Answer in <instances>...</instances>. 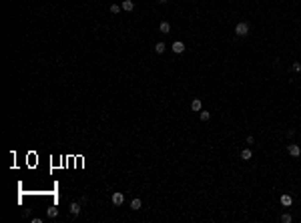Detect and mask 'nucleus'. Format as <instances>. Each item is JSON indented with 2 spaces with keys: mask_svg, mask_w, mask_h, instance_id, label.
<instances>
[{
  "mask_svg": "<svg viewBox=\"0 0 301 223\" xmlns=\"http://www.w3.org/2000/svg\"><path fill=\"white\" fill-rule=\"evenodd\" d=\"M287 151H289V155H291V157H299L301 155V147L299 145H289V147H287Z\"/></svg>",
  "mask_w": 301,
  "mask_h": 223,
  "instance_id": "2",
  "label": "nucleus"
},
{
  "mask_svg": "<svg viewBox=\"0 0 301 223\" xmlns=\"http://www.w3.org/2000/svg\"><path fill=\"white\" fill-rule=\"evenodd\" d=\"M235 34H237V36H247L249 34V22H237Z\"/></svg>",
  "mask_w": 301,
  "mask_h": 223,
  "instance_id": "1",
  "label": "nucleus"
},
{
  "mask_svg": "<svg viewBox=\"0 0 301 223\" xmlns=\"http://www.w3.org/2000/svg\"><path fill=\"white\" fill-rule=\"evenodd\" d=\"M279 201H281V205L283 207H291V203H293V199H291V195H281V199H279Z\"/></svg>",
  "mask_w": 301,
  "mask_h": 223,
  "instance_id": "4",
  "label": "nucleus"
},
{
  "mask_svg": "<svg viewBox=\"0 0 301 223\" xmlns=\"http://www.w3.org/2000/svg\"><path fill=\"white\" fill-rule=\"evenodd\" d=\"M293 70H295V73H299V70H301V63H293Z\"/></svg>",
  "mask_w": 301,
  "mask_h": 223,
  "instance_id": "17",
  "label": "nucleus"
},
{
  "mask_svg": "<svg viewBox=\"0 0 301 223\" xmlns=\"http://www.w3.org/2000/svg\"><path fill=\"white\" fill-rule=\"evenodd\" d=\"M183 50H185V44L183 42H173V52L175 54H181Z\"/></svg>",
  "mask_w": 301,
  "mask_h": 223,
  "instance_id": "6",
  "label": "nucleus"
},
{
  "mask_svg": "<svg viewBox=\"0 0 301 223\" xmlns=\"http://www.w3.org/2000/svg\"><path fill=\"white\" fill-rule=\"evenodd\" d=\"M120 6H123L124 12H133V10H134V2H133V0H124Z\"/></svg>",
  "mask_w": 301,
  "mask_h": 223,
  "instance_id": "5",
  "label": "nucleus"
},
{
  "mask_svg": "<svg viewBox=\"0 0 301 223\" xmlns=\"http://www.w3.org/2000/svg\"><path fill=\"white\" fill-rule=\"evenodd\" d=\"M199 119H201L203 123L209 121V119H211V113H209V111H203V109H201V111H199Z\"/></svg>",
  "mask_w": 301,
  "mask_h": 223,
  "instance_id": "10",
  "label": "nucleus"
},
{
  "mask_svg": "<svg viewBox=\"0 0 301 223\" xmlns=\"http://www.w3.org/2000/svg\"><path fill=\"white\" fill-rule=\"evenodd\" d=\"M120 10H123V6H119V4H110V12H113V14H119Z\"/></svg>",
  "mask_w": 301,
  "mask_h": 223,
  "instance_id": "15",
  "label": "nucleus"
},
{
  "mask_svg": "<svg viewBox=\"0 0 301 223\" xmlns=\"http://www.w3.org/2000/svg\"><path fill=\"white\" fill-rule=\"evenodd\" d=\"M159 30H161L163 34H169V32H171V24H169V22H161V26H159Z\"/></svg>",
  "mask_w": 301,
  "mask_h": 223,
  "instance_id": "11",
  "label": "nucleus"
},
{
  "mask_svg": "<svg viewBox=\"0 0 301 223\" xmlns=\"http://www.w3.org/2000/svg\"><path fill=\"white\" fill-rule=\"evenodd\" d=\"M159 2H161V4H165V2H169V0H159Z\"/></svg>",
  "mask_w": 301,
  "mask_h": 223,
  "instance_id": "18",
  "label": "nucleus"
},
{
  "mask_svg": "<svg viewBox=\"0 0 301 223\" xmlns=\"http://www.w3.org/2000/svg\"><path fill=\"white\" fill-rule=\"evenodd\" d=\"M46 215H48V217H50V219H54V217H56V215H58V209H56V207H48Z\"/></svg>",
  "mask_w": 301,
  "mask_h": 223,
  "instance_id": "13",
  "label": "nucleus"
},
{
  "mask_svg": "<svg viewBox=\"0 0 301 223\" xmlns=\"http://www.w3.org/2000/svg\"><path fill=\"white\" fill-rule=\"evenodd\" d=\"M165 49H167V46H165V42H157V44H155V50H157V54H163V52H165Z\"/></svg>",
  "mask_w": 301,
  "mask_h": 223,
  "instance_id": "14",
  "label": "nucleus"
},
{
  "mask_svg": "<svg viewBox=\"0 0 301 223\" xmlns=\"http://www.w3.org/2000/svg\"><path fill=\"white\" fill-rule=\"evenodd\" d=\"M191 109H193V111H197V113H199L201 109H203V105H201V101H199V99H193V101H191Z\"/></svg>",
  "mask_w": 301,
  "mask_h": 223,
  "instance_id": "8",
  "label": "nucleus"
},
{
  "mask_svg": "<svg viewBox=\"0 0 301 223\" xmlns=\"http://www.w3.org/2000/svg\"><path fill=\"white\" fill-rule=\"evenodd\" d=\"M70 213L72 215H78V213H81V205H78L77 201H72V203H70Z\"/></svg>",
  "mask_w": 301,
  "mask_h": 223,
  "instance_id": "9",
  "label": "nucleus"
},
{
  "mask_svg": "<svg viewBox=\"0 0 301 223\" xmlns=\"http://www.w3.org/2000/svg\"><path fill=\"white\" fill-rule=\"evenodd\" d=\"M110 199H113V203L115 205H123L124 203V193H113Z\"/></svg>",
  "mask_w": 301,
  "mask_h": 223,
  "instance_id": "3",
  "label": "nucleus"
},
{
  "mask_svg": "<svg viewBox=\"0 0 301 223\" xmlns=\"http://www.w3.org/2000/svg\"><path fill=\"white\" fill-rule=\"evenodd\" d=\"M141 205H143L141 203V199H133V201H131V209H134V211H139Z\"/></svg>",
  "mask_w": 301,
  "mask_h": 223,
  "instance_id": "12",
  "label": "nucleus"
},
{
  "mask_svg": "<svg viewBox=\"0 0 301 223\" xmlns=\"http://www.w3.org/2000/svg\"><path fill=\"white\" fill-rule=\"evenodd\" d=\"M251 157H253V151H251V149H243V151H241V159H243V161H249Z\"/></svg>",
  "mask_w": 301,
  "mask_h": 223,
  "instance_id": "7",
  "label": "nucleus"
},
{
  "mask_svg": "<svg viewBox=\"0 0 301 223\" xmlns=\"http://www.w3.org/2000/svg\"><path fill=\"white\" fill-rule=\"evenodd\" d=\"M281 221H283V223H291V221H293V217H291L289 213H283V215H281Z\"/></svg>",
  "mask_w": 301,
  "mask_h": 223,
  "instance_id": "16",
  "label": "nucleus"
}]
</instances>
